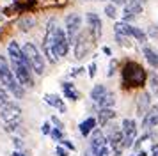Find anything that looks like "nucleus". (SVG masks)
Segmentation results:
<instances>
[{
  "label": "nucleus",
  "mask_w": 158,
  "mask_h": 156,
  "mask_svg": "<svg viewBox=\"0 0 158 156\" xmlns=\"http://www.w3.org/2000/svg\"><path fill=\"white\" fill-rule=\"evenodd\" d=\"M0 85L6 87L15 98H25V87L16 80L15 73L11 69V64L7 62V59L4 55H0Z\"/></svg>",
  "instance_id": "1"
},
{
  "label": "nucleus",
  "mask_w": 158,
  "mask_h": 156,
  "mask_svg": "<svg viewBox=\"0 0 158 156\" xmlns=\"http://www.w3.org/2000/svg\"><path fill=\"white\" fill-rule=\"evenodd\" d=\"M148 80V73L140 64L126 62L123 68V84L126 87H142Z\"/></svg>",
  "instance_id": "2"
},
{
  "label": "nucleus",
  "mask_w": 158,
  "mask_h": 156,
  "mask_svg": "<svg viewBox=\"0 0 158 156\" xmlns=\"http://www.w3.org/2000/svg\"><path fill=\"white\" fill-rule=\"evenodd\" d=\"M22 51L25 53V57L29 59L30 66H32V71L36 75H43L44 73V55L37 50V46L34 43H25L22 46Z\"/></svg>",
  "instance_id": "3"
},
{
  "label": "nucleus",
  "mask_w": 158,
  "mask_h": 156,
  "mask_svg": "<svg viewBox=\"0 0 158 156\" xmlns=\"http://www.w3.org/2000/svg\"><path fill=\"white\" fill-rule=\"evenodd\" d=\"M55 28H57L55 27V20H50L43 39V55L48 59L50 64H57V59H59L55 55Z\"/></svg>",
  "instance_id": "4"
},
{
  "label": "nucleus",
  "mask_w": 158,
  "mask_h": 156,
  "mask_svg": "<svg viewBox=\"0 0 158 156\" xmlns=\"http://www.w3.org/2000/svg\"><path fill=\"white\" fill-rule=\"evenodd\" d=\"M9 60H11L9 64H11V69H13V73H15L16 80H18L23 87H34V85H36L34 76H32V69L25 68L22 62H18V60H15V59H9Z\"/></svg>",
  "instance_id": "5"
},
{
  "label": "nucleus",
  "mask_w": 158,
  "mask_h": 156,
  "mask_svg": "<svg viewBox=\"0 0 158 156\" xmlns=\"http://www.w3.org/2000/svg\"><path fill=\"white\" fill-rule=\"evenodd\" d=\"M94 37H93V34L91 32H80L78 35H77V39H75V57L77 59H84V57L89 53V50H91V46L94 44V41H93Z\"/></svg>",
  "instance_id": "6"
},
{
  "label": "nucleus",
  "mask_w": 158,
  "mask_h": 156,
  "mask_svg": "<svg viewBox=\"0 0 158 156\" xmlns=\"http://www.w3.org/2000/svg\"><path fill=\"white\" fill-rule=\"evenodd\" d=\"M0 117L6 122H13V121H22V106L15 103V101H7L6 105L0 106Z\"/></svg>",
  "instance_id": "7"
},
{
  "label": "nucleus",
  "mask_w": 158,
  "mask_h": 156,
  "mask_svg": "<svg viewBox=\"0 0 158 156\" xmlns=\"http://www.w3.org/2000/svg\"><path fill=\"white\" fill-rule=\"evenodd\" d=\"M121 131L124 137V149H130L137 138V122L133 119H123Z\"/></svg>",
  "instance_id": "8"
},
{
  "label": "nucleus",
  "mask_w": 158,
  "mask_h": 156,
  "mask_svg": "<svg viewBox=\"0 0 158 156\" xmlns=\"http://www.w3.org/2000/svg\"><path fill=\"white\" fill-rule=\"evenodd\" d=\"M80 27H82V16L80 14L71 13L66 16V37H68L69 44H71V41H75V35L80 30Z\"/></svg>",
  "instance_id": "9"
},
{
  "label": "nucleus",
  "mask_w": 158,
  "mask_h": 156,
  "mask_svg": "<svg viewBox=\"0 0 158 156\" xmlns=\"http://www.w3.org/2000/svg\"><path fill=\"white\" fill-rule=\"evenodd\" d=\"M68 50H69V41L66 37V30L57 27L55 28V55L64 57L68 55Z\"/></svg>",
  "instance_id": "10"
},
{
  "label": "nucleus",
  "mask_w": 158,
  "mask_h": 156,
  "mask_svg": "<svg viewBox=\"0 0 158 156\" xmlns=\"http://www.w3.org/2000/svg\"><path fill=\"white\" fill-rule=\"evenodd\" d=\"M155 126H158V105H151L142 115V129H151Z\"/></svg>",
  "instance_id": "11"
},
{
  "label": "nucleus",
  "mask_w": 158,
  "mask_h": 156,
  "mask_svg": "<svg viewBox=\"0 0 158 156\" xmlns=\"http://www.w3.org/2000/svg\"><path fill=\"white\" fill-rule=\"evenodd\" d=\"M140 13H142V4H140V2H137V0H126V4H124V13H123L124 21L133 20V18L139 16Z\"/></svg>",
  "instance_id": "12"
},
{
  "label": "nucleus",
  "mask_w": 158,
  "mask_h": 156,
  "mask_svg": "<svg viewBox=\"0 0 158 156\" xmlns=\"http://www.w3.org/2000/svg\"><path fill=\"white\" fill-rule=\"evenodd\" d=\"M85 20L89 23V32L93 34L94 39H100L101 37V20L96 13H87L85 14Z\"/></svg>",
  "instance_id": "13"
},
{
  "label": "nucleus",
  "mask_w": 158,
  "mask_h": 156,
  "mask_svg": "<svg viewBox=\"0 0 158 156\" xmlns=\"http://www.w3.org/2000/svg\"><path fill=\"white\" fill-rule=\"evenodd\" d=\"M115 115H117V112H115L114 108H100V110H98V117H96L98 126L105 128L112 119H115Z\"/></svg>",
  "instance_id": "14"
},
{
  "label": "nucleus",
  "mask_w": 158,
  "mask_h": 156,
  "mask_svg": "<svg viewBox=\"0 0 158 156\" xmlns=\"http://www.w3.org/2000/svg\"><path fill=\"white\" fill-rule=\"evenodd\" d=\"M149 106H151V92H142L137 98V115L142 117L144 113L149 110Z\"/></svg>",
  "instance_id": "15"
},
{
  "label": "nucleus",
  "mask_w": 158,
  "mask_h": 156,
  "mask_svg": "<svg viewBox=\"0 0 158 156\" xmlns=\"http://www.w3.org/2000/svg\"><path fill=\"white\" fill-rule=\"evenodd\" d=\"M44 101H46L50 106H53L55 110H59L60 113L68 112V106H66V103L62 101V98H59L57 94H44Z\"/></svg>",
  "instance_id": "16"
},
{
  "label": "nucleus",
  "mask_w": 158,
  "mask_h": 156,
  "mask_svg": "<svg viewBox=\"0 0 158 156\" xmlns=\"http://www.w3.org/2000/svg\"><path fill=\"white\" fill-rule=\"evenodd\" d=\"M98 126V121H96V117H87L85 121H82L78 124V129H80V133H82V137H89L91 135V131H93L94 128Z\"/></svg>",
  "instance_id": "17"
},
{
  "label": "nucleus",
  "mask_w": 158,
  "mask_h": 156,
  "mask_svg": "<svg viewBox=\"0 0 158 156\" xmlns=\"http://www.w3.org/2000/svg\"><path fill=\"white\" fill-rule=\"evenodd\" d=\"M142 53H144V57H146L148 64H149L151 68H155V69H156V68H158V51H156V50L151 48V46H144Z\"/></svg>",
  "instance_id": "18"
},
{
  "label": "nucleus",
  "mask_w": 158,
  "mask_h": 156,
  "mask_svg": "<svg viewBox=\"0 0 158 156\" xmlns=\"http://www.w3.org/2000/svg\"><path fill=\"white\" fill-rule=\"evenodd\" d=\"M62 92H64V98L71 99V101H78L80 99V92L75 89V85L69 84V82H64L62 84Z\"/></svg>",
  "instance_id": "19"
},
{
  "label": "nucleus",
  "mask_w": 158,
  "mask_h": 156,
  "mask_svg": "<svg viewBox=\"0 0 158 156\" xmlns=\"http://www.w3.org/2000/svg\"><path fill=\"white\" fill-rule=\"evenodd\" d=\"M114 105H115V94L110 91L105 92V96L98 101V106L100 108H114Z\"/></svg>",
  "instance_id": "20"
},
{
  "label": "nucleus",
  "mask_w": 158,
  "mask_h": 156,
  "mask_svg": "<svg viewBox=\"0 0 158 156\" xmlns=\"http://www.w3.org/2000/svg\"><path fill=\"white\" fill-rule=\"evenodd\" d=\"M107 91H108V89L103 84H96L93 87V91H91V99H93L94 103H98V101L105 96V92H107Z\"/></svg>",
  "instance_id": "21"
},
{
  "label": "nucleus",
  "mask_w": 158,
  "mask_h": 156,
  "mask_svg": "<svg viewBox=\"0 0 158 156\" xmlns=\"http://www.w3.org/2000/svg\"><path fill=\"white\" fill-rule=\"evenodd\" d=\"M114 30L115 34H121V35H131V25H130L128 21H117L114 25Z\"/></svg>",
  "instance_id": "22"
},
{
  "label": "nucleus",
  "mask_w": 158,
  "mask_h": 156,
  "mask_svg": "<svg viewBox=\"0 0 158 156\" xmlns=\"http://www.w3.org/2000/svg\"><path fill=\"white\" fill-rule=\"evenodd\" d=\"M149 89H151V94H155V96H158V75L153 71V73H149Z\"/></svg>",
  "instance_id": "23"
},
{
  "label": "nucleus",
  "mask_w": 158,
  "mask_h": 156,
  "mask_svg": "<svg viewBox=\"0 0 158 156\" xmlns=\"http://www.w3.org/2000/svg\"><path fill=\"white\" fill-rule=\"evenodd\" d=\"M131 37H135L139 43H146L148 41V35L144 30H140L139 27H131Z\"/></svg>",
  "instance_id": "24"
},
{
  "label": "nucleus",
  "mask_w": 158,
  "mask_h": 156,
  "mask_svg": "<svg viewBox=\"0 0 158 156\" xmlns=\"http://www.w3.org/2000/svg\"><path fill=\"white\" fill-rule=\"evenodd\" d=\"M50 137H52V140L60 142L62 138H64V129H62V128L53 126V128H52V131H50Z\"/></svg>",
  "instance_id": "25"
},
{
  "label": "nucleus",
  "mask_w": 158,
  "mask_h": 156,
  "mask_svg": "<svg viewBox=\"0 0 158 156\" xmlns=\"http://www.w3.org/2000/svg\"><path fill=\"white\" fill-rule=\"evenodd\" d=\"M7 101H9V96H7V89L0 85V106H2V105H6Z\"/></svg>",
  "instance_id": "26"
},
{
  "label": "nucleus",
  "mask_w": 158,
  "mask_h": 156,
  "mask_svg": "<svg viewBox=\"0 0 158 156\" xmlns=\"http://www.w3.org/2000/svg\"><path fill=\"white\" fill-rule=\"evenodd\" d=\"M105 14H107L108 18H115V16H117V11H115L114 4H108V6H105Z\"/></svg>",
  "instance_id": "27"
},
{
  "label": "nucleus",
  "mask_w": 158,
  "mask_h": 156,
  "mask_svg": "<svg viewBox=\"0 0 158 156\" xmlns=\"http://www.w3.org/2000/svg\"><path fill=\"white\" fill-rule=\"evenodd\" d=\"M55 154L57 156H69V151H68L64 146H57V147H55Z\"/></svg>",
  "instance_id": "28"
},
{
  "label": "nucleus",
  "mask_w": 158,
  "mask_h": 156,
  "mask_svg": "<svg viewBox=\"0 0 158 156\" xmlns=\"http://www.w3.org/2000/svg\"><path fill=\"white\" fill-rule=\"evenodd\" d=\"M50 122L53 124V126L62 128V129H64V124H62V121H60V119H57V115H52V117H50Z\"/></svg>",
  "instance_id": "29"
},
{
  "label": "nucleus",
  "mask_w": 158,
  "mask_h": 156,
  "mask_svg": "<svg viewBox=\"0 0 158 156\" xmlns=\"http://www.w3.org/2000/svg\"><path fill=\"white\" fill-rule=\"evenodd\" d=\"M60 146H64L68 151H75V144H73V142H69V140H66V138H62V140H60Z\"/></svg>",
  "instance_id": "30"
},
{
  "label": "nucleus",
  "mask_w": 158,
  "mask_h": 156,
  "mask_svg": "<svg viewBox=\"0 0 158 156\" xmlns=\"http://www.w3.org/2000/svg\"><path fill=\"white\" fill-rule=\"evenodd\" d=\"M52 122H44L43 126H41V133L43 135H50V131H52Z\"/></svg>",
  "instance_id": "31"
},
{
  "label": "nucleus",
  "mask_w": 158,
  "mask_h": 156,
  "mask_svg": "<svg viewBox=\"0 0 158 156\" xmlns=\"http://www.w3.org/2000/svg\"><path fill=\"white\" fill-rule=\"evenodd\" d=\"M13 144H15L18 149H23V147H25V144L22 142V138H18V137H13Z\"/></svg>",
  "instance_id": "32"
},
{
  "label": "nucleus",
  "mask_w": 158,
  "mask_h": 156,
  "mask_svg": "<svg viewBox=\"0 0 158 156\" xmlns=\"http://www.w3.org/2000/svg\"><path fill=\"white\" fill-rule=\"evenodd\" d=\"M87 69H89V76H91V78H94V76H96V69H98V68H96V64H91V66H89V68H87Z\"/></svg>",
  "instance_id": "33"
},
{
  "label": "nucleus",
  "mask_w": 158,
  "mask_h": 156,
  "mask_svg": "<svg viewBox=\"0 0 158 156\" xmlns=\"http://www.w3.org/2000/svg\"><path fill=\"white\" fill-rule=\"evenodd\" d=\"M114 71H115V60H112V62H110V66H108L107 76H112V75H114Z\"/></svg>",
  "instance_id": "34"
},
{
  "label": "nucleus",
  "mask_w": 158,
  "mask_h": 156,
  "mask_svg": "<svg viewBox=\"0 0 158 156\" xmlns=\"http://www.w3.org/2000/svg\"><path fill=\"white\" fill-rule=\"evenodd\" d=\"M151 156H158V144L151 146Z\"/></svg>",
  "instance_id": "35"
},
{
  "label": "nucleus",
  "mask_w": 158,
  "mask_h": 156,
  "mask_svg": "<svg viewBox=\"0 0 158 156\" xmlns=\"http://www.w3.org/2000/svg\"><path fill=\"white\" fill-rule=\"evenodd\" d=\"M110 2H112L114 6H124V4H126V0H110Z\"/></svg>",
  "instance_id": "36"
},
{
  "label": "nucleus",
  "mask_w": 158,
  "mask_h": 156,
  "mask_svg": "<svg viewBox=\"0 0 158 156\" xmlns=\"http://www.w3.org/2000/svg\"><path fill=\"white\" fill-rule=\"evenodd\" d=\"M84 156H96V154H94L93 149L89 147V149H85V151H84Z\"/></svg>",
  "instance_id": "37"
},
{
  "label": "nucleus",
  "mask_w": 158,
  "mask_h": 156,
  "mask_svg": "<svg viewBox=\"0 0 158 156\" xmlns=\"http://www.w3.org/2000/svg\"><path fill=\"white\" fill-rule=\"evenodd\" d=\"M13 156H27V154H23L22 151H13Z\"/></svg>",
  "instance_id": "38"
},
{
  "label": "nucleus",
  "mask_w": 158,
  "mask_h": 156,
  "mask_svg": "<svg viewBox=\"0 0 158 156\" xmlns=\"http://www.w3.org/2000/svg\"><path fill=\"white\" fill-rule=\"evenodd\" d=\"M103 53H105V55H112V51H110V48H107V46L103 48Z\"/></svg>",
  "instance_id": "39"
},
{
  "label": "nucleus",
  "mask_w": 158,
  "mask_h": 156,
  "mask_svg": "<svg viewBox=\"0 0 158 156\" xmlns=\"http://www.w3.org/2000/svg\"><path fill=\"white\" fill-rule=\"evenodd\" d=\"M137 156H148V153H146V151H140V149H139V151H137Z\"/></svg>",
  "instance_id": "40"
},
{
  "label": "nucleus",
  "mask_w": 158,
  "mask_h": 156,
  "mask_svg": "<svg viewBox=\"0 0 158 156\" xmlns=\"http://www.w3.org/2000/svg\"><path fill=\"white\" fill-rule=\"evenodd\" d=\"M137 2H140V4H144V2H146V0H137Z\"/></svg>",
  "instance_id": "41"
},
{
  "label": "nucleus",
  "mask_w": 158,
  "mask_h": 156,
  "mask_svg": "<svg viewBox=\"0 0 158 156\" xmlns=\"http://www.w3.org/2000/svg\"><path fill=\"white\" fill-rule=\"evenodd\" d=\"M112 156H114V154H112Z\"/></svg>",
  "instance_id": "42"
}]
</instances>
